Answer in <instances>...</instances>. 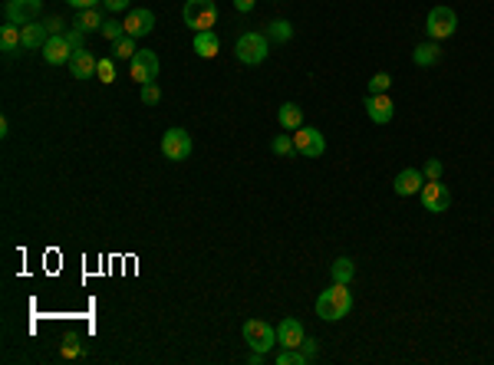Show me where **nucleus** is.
Listing matches in <instances>:
<instances>
[{"label":"nucleus","instance_id":"obj_7","mask_svg":"<svg viewBox=\"0 0 494 365\" xmlns=\"http://www.w3.org/2000/svg\"><path fill=\"white\" fill-rule=\"evenodd\" d=\"M418 201H422V207H425L428 214H445L448 207H452V195H448V187L442 185V178L425 181L422 191H418Z\"/></svg>","mask_w":494,"mask_h":365},{"label":"nucleus","instance_id":"obj_38","mask_svg":"<svg viewBox=\"0 0 494 365\" xmlns=\"http://www.w3.org/2000/svg\"><path fill=\"white\" fill-rule=\"evenodd\" d=\"M300 352H303V356H307V359H313V356H316V342H313V339H303V346H300Z\"/></svg>","mask_w":494,"mask_h":365},{"label":"nucleus","instance_id":"obj_40","mask_svg":"<svg viewBox=\"0 0 494 365\" xmlns=\"http://www.w3.org/2000/svg\"><path fill=\"white\" fill-rule=\"evenodd\" d=\"M264 356H267V352H257V349H254V352H251V359H247V362H251V365H261V362H264Z\"/></svg>","mask_w":494,"mask_h":365},{"label":"nucleus","instance_id":"obj_6","mask_svg":"<svg viewBox=\"0 0 494 365\" xmlns=\"http://www.w3.org/2000/svg\"><path fill=\"white\" fill-rule=\"evenodd\" d=\"M293 145H297V155L300 158H320V155L326 152V138L320 128L313 125H300L297 132H293Z\"/></svg>","mask_w":494,"mask_h":365},{"label":"nucleus","instance_id":"obj_36","mask_svg":"<svg viewBox=\"0 0 494 365\" xmlns=\"http://www.w3.org/2000/svg\"><path fill=\"white\" fill-rule=\"evenodd\" d=\"M103 7L109 10V14H119V10L128 7V0H103Z\"/></svg>","mask_w":494,"mask_h":365},{"label":"nucleus","instance_id":"obj_3","mask_svg":"<svg viewBox=\"0 0 494 365\" xmlns=\"http://www.w3.org/2000/svg\"><path fill=\"white\" fill-rule=\"evenodd\" d=\"M181 20H185V26H191L195 34L211 30V26L218 24V4H214V0H185Z\"/></svg>","mask_w":494,"mask_h":365},{"label":"nucleus","instance_id":"obj_20","mask_svg":"<svg viewBox=\"0 0 494 365\" xmlns=\"http://www.w3.org/2000/svg\"><path fill=\"white\" fill-rule=\"evenodd\" d=\"M277 122H281L283 132H297L303 125V109H300L297 102H283L281 109H277Z\"/></svg>","mask_w":494,"mask_h":365},{"label":"nucleus","instance_id":"obj_21","mask_svg":"<svg viewBox=\"0 0 494 365\" xmlns=\"http://www.w3.org/2000/svg\"><path fill=\"white\" fill-rule=\"evenodd\" d=\"M330 273H333V283H346V287H350L353 277H356V264H353L350 257H336Z\"/></svg>","mask_w":494,"mask_h":365},{"label":"nucleus","instance_id":"obj_26","mask_svg":"<svg viewBox=\"0 0 494 365\" xmlns=\"http://www.w3.org/2000/svg\"><path fill=\"white\" fill-rule=\"evenodd\" d=\"M273 362H277V365H307L310 359L303 356V352H300V349H281V352H277V359H273Z\"/></svg>","mask_w":494,"mask_h":365},{"label":"nucleus","instance_id":"obj_39","mask_svg":"<svg viewBox=\"0 0 494 365\" xmlns=\"http://www.w3.org/2000/svg\"><path fill=\"white\" fill-rule=\"evenodd\" d=\"M46 30H50V34H63V20L60 17H50V20H46Z\"/></svg>","mask_w":494,"mask_h":365},{"label":"nucleus","instance_id":"obj_14","mask_svg":"<svg viewBox=\"0 0 494 365\" xmlns=\"http://www.w3.org/2000/svg\"><path fill=\"white\" fill-rule=\"evenodd\" d=\"M422 185H425V175L418 168H402L399 175H395V181H392V191L399 197H415L418 191H422Z\"/></svg>","mask_w":494,"mask_h":365},{"label":"nucleus","instance_id":"obj_22","mask_svg":"<svg viewBox=\"0 0 494 365\" xmlns=\"http://www.w3.org/2000/svg\"><path fill=\"white\" fill-rule=\"evenodd\" d=\"M73 26H79L83 34H96V30H103V17H99V10L89 7V10H79Z\"/></svg>","mask_w":494,"mask_h":365},{"label":"nucleus","instance_id":"obj_25","mask_svg":"<svg viewBox=\"0 0 494 365\" xmlns=\"http://www.w3.org/2000/svg\"><path fill=\"white\" fill-rule=\"evenodd\" d=\"M112 53H116V56H119V60H132V56H136V36H122V40H116L112 43Z\"/></svg>","mask_w":494,"mask_h":365},{"label":"nucleus","instance_id":"obj_27","mask_svg":"<svg viewBox=\"0 0 494 365\" xmlns=\"http://www.w3.org/2000/svg\"><path fill=\"white\" fill-rule=\"evenodd\" d=\"M271 152L273 155H281V158H287V155L297 152V145H293V135H277L271 142Z\"/></svg>","mask_w":494,"mask_h":365},{"label":"nucleus","instance_id":"obj_17","mask_svg":"<svg viewBox=\"0 0 494 365\" xmlns=\"http://www.w3.org/2000/svg\"><path fill=\"white\" fill-rule=\"evenodd\" d=\"M96 66H99V60H96L89 50H76V53H73V60H69L73 79H93L96 76Z\"/></svg>","mask_w":494,"mask_h":365},{"label":"nucleus","instance_id":"obj_19","mask_svg":"<svg viewBox=\"0 0 494 365\" xmlns=\"http://www.w3.org/2000/svg\"><path fill=\"white\" fill-rule=\"evenodd\" d=\"M438 60H442V43H435V40L418 43L415 53H412V63H415V66H422V69L435 66Z\"/></svg>","mask_w":494,"mask_h":365},{"label":"nucleus","instance_id":"obj_32","mask_svg":"<svg viewBox=\"0 0 494 365\" xmlns=\"http://www.w3.org/2000/svg\"><path fill=\"white\" fill-rule=\"evenodd\" d=\"M138 96H142L145 106H158V99H162V93H158V86H155V83H145Z\"/></svg>","mask_w":494,"mask_h":365},{"label":"nucleus","instance_id":"obj_35","mask_svg":"<svg viewBox=\"0 0 494 365\" xmlns=\"http://www.w3.org/2000/svg\"><path fill=\"white\" fill-rule=\"evenodd\" d=\"M66 4H69L73 10H89V7H99L103 0H66Z\"/></svg>","mask_w":494,"mask_h":365},{"label":"nucleus","instance_id":"obj_33","mask_svg":"<svg viewBox=\"0 0 494 365\" xmlns=\"http://www.w3.org/2000/svg\"><path fill=\"white\" fill-rule=\"evenodd\" d=\"M442 162H438V158H428L425 162V168H422V175H425V181H438L442 178Z\"/></svg>","mask_w":494,"mask_h":365},{"label":"nucleus","instance_id":"obj_34","mask_svg":"<svg viewBox=\"0 0 494 365\" xmlns=\"http://www.w3.org/2000/svg\"><path fill=\"white\" fill-rule=\"evenodd\" d=\"M83 30H79V26H73V30H69V34H66V40H69V46H73V50H86V46H83Z\"/></svg>","mask_w":494,"mask_h":365},{"label":"nucleus","instance_id":"obj_12","mask_svg":"<svg viewBox=\"0 0 494 365\" xmlns=\"http://www.w3.org/2000/svg\"><path fill=\"white\" fill-rule=\"evenodd\" d=\"M43 60H46V66H63V63L73 60V46H69L66 34H50V40H46V46H43Z\"/></svg>","mask_w":494,"mask_h":365},{"label":"nucleus","instance_id":"obj_8","mask_svg":"<svg viewBox=\"0 0 494 365\" xmlns=\"http://www.w3.org/2000/svg\"><path fill=\"white\" fill-rule=\"evenodd\" d=\"M40 14H43V0H7V4H4L7 24H17V26L34 24Z\"/></svg>","mask_w":494,"mask_h":365},{"label":"nucleus","instance_id":"obj_5","mask_svg":"<svg viewBox=\"0 0 494 365\" xmlns=\"http://www.w3.org/2000/svg\"><path fill=\"white\" fill-rule=\"evenodd\" d=\"M244 342L251 349H257V352H271V349L277 346V329H273L271 323H264V319H247Z\"/></svg>","mask_w":494,"mask_h":365},{"label":"nucleus","instance_id":"obj_24","mask_svg":"<svg viewBox=\"0 0 494 365\" xmlns=\"http://www.w3.org/2000/svg\"><path fill=\"white\" fill-rule=\"evenodd\" d=\"M20 46V26L17 24H7L0 30V50L4 53H14Z\"/></svg>","mask_w":494,"mask_h":365},{"label":"nucleus","instance_id":"obj_1","mask_svg":"<svg viewBox=\"0 0 494 365\" xmlns=\"http://www.w3.org/2000/svg\"><path fill=\"white\" fill-rule=\"evenodd\" d=\"M353 309V293L346 289V283H333L330 289H323L316 297V316L326 319V323H340L346 319Z\"/></svg>","mask_w":494,"mask_h":365},{"label":"nucleus","instance_id":"obj_28","mask_svg":"<svg viewBox=\"0 0 494 365\" xmlns=\"http://www.w3.org/2000/svg\"><path fill=\"white\" fill-rule=\"evenodd\" d=\"M99 36H106V40L109 43H116V40H122V36H126V26L119 24V20H103V30H99Z\"/></svg>","mask_w":494,"mask_h":365},{"label":"nucleus","instance_id":"obj_10","mask_svg":"<svg viewBox=\"0 0 494 365\" xmlns=\"http://www.w3.org/2000/svg\"><path fill=\"white\" fill-rule=\"evenodd\" d=\"M128 76L136 79L138 86L152 83L155 76H158V56H155L152 50H138L132 60H128Z\"/></svg>","mask_w":494,"mask_h":365},{"label":"nucleus","instance_id":"obj_2","mask_svg":"<svg viewBox=\"0 0 494 365\" xmlns=\"http://www.w3.org/2000/svg\"><path fill=\"white\" fill-rule=\"evenodd\" d=\"M234 56H238L244 66H261V63L271 56V40H267V34H257V30L241 34L238 43H234Z\"/></svg>","mask_w":494,"mask_h":365},{"label":"nucleus","instance_id":"obj_23","mask_svg":"<svg viewBox=\"0 0 494 365\" xmlns=\"http://www.w3.org/2000/svg\"><path fill=\"white\" fill-rule=\"evenodd\" d=\"M267 40H271V43L293 40V24H290V20H273V24L267 26Z\"/></svg>","mask_w":494,"mask_h":365},{"label":"nucleus","instance_id":"obj_18","mask_svg":"<svg viewBox=\"0 0 494 365\" xmlns=\"http://www.w3.org/2000/svg\"><path fill=\"white\" fill-rule=\"evenodd\" d=\"M195 53L201 56V60H214V56L221 53V40H218V34H214V30H201V34H195Z\"/></svg>","mask_w":494,"mask_h":365},{"label":"nucleus","instance_id":"obj_15","mask_svg":"<svg viewBox=\"0 0 494 365\" xmlns=\"http://www.w3.org/2000/svg\"><path fill=\"white\" fill-rule=\"evenodd\" d=\"M126 34L128 36H148L155 30V14L152 10H145V7H136V10H128V17H126Z\"/></svg>","mask_w":494,"mask_h":365},{"label":"nucleus","instance_id":"obj_16","mask_svg":"<svg viewBox=\"0 0 494 365\" xmlns=\"http://www.w3.org/2000/svg\"><path fill=\"white\" fill-rule=\"evenodd\" d=\"M50 30H46V24H26V26H20V46L24 50H43L46 46V40H50Z\"/></svg>","mask_w":494,"mask_h":365},{"label":"nucleus","instance_id":"obj_29","mask_svg":"<svg viewBox=\"0 0 494 365\" xmlns=\"http://www.w3.org/2000/svg\"><path fill=\"white\" fill-rule=\"evenodd\" d=\"M96 76H99V83H116V63H112V60H99Z\"/></svg>","mask_w":494,"mask_h":365},{"label":"nucleus","instance_id":"obj_4","mask_svg":"<svg viewBox=\"0 0 494 365\" xmlns=\"http://www.w3.org/2000/svg\"><path fill=\"white\" fill-rule=\"evenodd\" d=\"M455 30H458V14H455L452 7H432L425 17V34L428 40L442 43L448 40V36H455Z\"/></svg>","mask_w":494,"mask_h":365},{"label":"nucleus","instance_id":"obj_31","mask_svg":"<svg viewBox=\"0 0 494 365\" xmlns=\"http://www.w3.org/2000/svg\"><path fill=\"white\" fill-rule=\"evenodd\" d=\"M63 359H76V356H83V346H79V339L76 336H66V339H63Z\"/></svg>","mask_w":494,"mask_h":365},{"label":"nucleus","instance_id":"obj_13","mask_svg":"<svg viewBox=\"0 0 494 365\" xmlns=\"http://www.w3.org/2000/svg\"><path fill=\"white\" fill-rule=\"evenodd\" d=\"M303 339H307V329H303L300 319H293V316L281 319V326H277V346L281 349H300L303 346Z\"/></svg>","mask_w":494,"mask_h":365},{"label":"nucleus","instance_id":"obj_11","mask_svg":"<svg viewBox=\"0 0 494 365\" xmlns=\"http://www.w3.org/2000/svg\"><path fill=\"white\" fill-rule=\"evenodd\" d=\"M363 106H366V115L375 122V125H389L392 115H395V106H392L389 93H369L366 99H363Z\"/></svg>","mask_w":494,"mask_h":365},{"label":"nucleus","instance_id":"obj_9","mask_svg":"<svg viewBox=\"0 0 494 365\" xmlns=\"http://www.w3.org/2000/svg\"><path fill=\"white\" fill-rule=\"evenodd\" d=\"M162 155L168 162H185L188 155H191V135H188L185 128H168L162 135Z\"/></svg>","mask_w":494,"mask_h":365},{"label":"nucleus","instance_id":"obj_37","mask_svg":"<svg viewBox=\"0 0 494 365\" xmlns=\"http://www.w3.org/2000/svg\"><path fill=\"white\" fill-rule=\"evenodd\" d=\"M234 10L238 14H251L254 10V0H234Z\"/></svg>","mask_w":494,"mask_h":365},{"label":"nucleus","instance_id":"obj_30","mask_svg":"<svg viewBox=\"0 0 494 365\" xmlns=\"http://www.w3.org/2000/svg\"><path fill=\"white\" fill-rule=\"evenodd\" d=\"M389 86H392L389 73H375V76L369 79V93H389Z\"/></svg>","mask_w":494,"mask_h":365},{"label":"nucleus","instance_id":"obj_41","mask_svg":"<svg viewBox=\"0 0 494 365\" xmlns=\"http://www.w3.org/2000/svg\"><path fill=\"white\" fill-rule=\"evenodd\" d=\"M0 135H4V138L10 135V122L7 119H0Z\"/></svg>","mask_w":494,"mask_h":365}]
</instances>
